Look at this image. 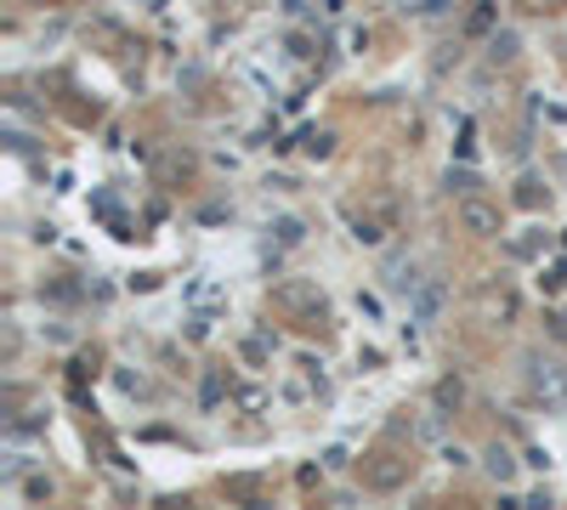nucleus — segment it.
I'll return each instance as SVG.
<instances>
[{
    "label": "nucleus",
    "instance_id": "7ed1b4c3",
    "mask_svg": "<svg viewBox=\"0 0 567 510\" xmlns=\"http://www.w3.org/2000/svg\"><path fill=\"white\" fill-rule=\"evenodd\" d=\"M483 318L511 324V318H517V295H511V290H488V295H483Z\"/></svg>",
    "mask_w": 567,
    "mask_h": 510
},
{
    "label": "nucleus",
    "instance_id": "39448f33",
    "mask_svg": "<svg viewBox=\"0 0 567 510\" xmlns=\"http://www.w3.org/2000/svg\"><path fill=\"white\" fill-rule=\"evenodd\" d=\"M352 233H358V245H381V238H386V233H381V222H370V216H358V222H352Z\"/></svg>",
    "mask_w": 567,
    "mask_h": 510
},
{
    "label": "nucleus",
    "instance_id": "f257e3e1",
    "mask_svg": "<svg viewBox=\"0 0 567 510\" xmlns=\"http://www.w3.org/2000/svg\"><path fill=\"white\" fill-rule=\"evenodd\" d=\"M460 227L477 233V238H488V233H499V211H488V204H477V199H465V204H460Z\"/></svg>",
    "mask_w": 567,
    "mask_h": 510
},
{
    "label": "nucleus",
    "instance_id": "423d86ee",
    "mask_svg": "<svg viewBox=\"0 0 567 510\" xmlns=\"http://www.w3.org/2000/svg\"><path fill=\"white\" fill-rule=\"evenodd\" d=\"M438 306H443V290H426V295H420V324L438 318Z\"/></svg>",
    "mask_w": 567,
    "mask_h": 510
},
{
    "label": "nucleus",
    "instance_id": "6e6552de",
    "mask_svg": "<svg viewBox=\"0 0 567 510\" xmlns=\"http://www.w3.org/2000/svg\"><path fill=\"white\" fill-rule=\"evenodd\" d=\"M426 7H431V0H426Z\"/></svg>",
    "mask_w": 567,
    "mask_h": 510
},
{
    "label": "nucleus",
    "instance_id": "0eeeda50",
    "mask_svg": "<svg viewBox=\"0 0 567 510\" xmlns=\"http://www.w3.org/2000/svg\"><path fill=\"white\" fill-rule=\"evenodd\" d=\"M279 238L284 245H302V222H279Z\"/></svg>",
    "mask_w": 567,
    "mask_h": 510
},
{
    "label": "nucleus",
    "instance_id": "f03ea898",
    "mask_svg": "<svg viewBox=\"0 0 567 510\" xmlns=\"http://www.w3.org/2000/svg\"><path fill=\"white\" fill-rule=\"evenodd\" d=\"M273 301L284 306V313H307V306H324V301H318V290H307V284H279V290H273Z\"/></svg>",
    "mask_w": 567,
    "mask_h": 510
},
{
    "label": "nucleus",
    "instance_id": "20e7f679",
    "mask_svg": "<svg viewBox=\"0 0 567 510\" xmlns=\"http://www.w3.org/2000/svg\"><path fill=\"white\" fill-rule=\"evenodd\" d=\"M488 471L499 476V483H511V476H517V460H511L506 449H494V454H488Z\"/></svg>",
    "mask_w": 567,
    "mask_h": 510
}]
</instances>
